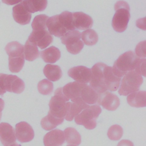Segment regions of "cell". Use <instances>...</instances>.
<instances>
[{
    "label": "cell",
    "instance_id": "obj_1",
    "mask_svg": "<svg viewBox=\"0 0 146 146\" xmlns=\"http://www.w3.org/2000/svg\"><path fill=\"white\" fill-rule=\"evenodd\" d=\"M92 76L90 86L97 93L102 94L108 90L116 91L120 84L121 79L116 76L112 67L103 63H97L91 69Z\"/></svg>",
    "mask_w": 146,
    "mask_h": 146
},
{
    "label": "cell",
    "instance_id": "obj_2",
    "mask_svg": "<svg viewBox=\"0 0 146 146\" xmlns=\"http://www.w3.org/2000/svg\"><path fill=\"white\" fill-rule=\"evenodd\" d=\"M46 26L51 35L61 37L67 32L75 30L72 23V13L65 11L59 15L49 17Z\"/></svg>",
    "mask_w": 146,
    "mask_h": 146
},
{
    "label": "cell",
    "instance_id": "obj_3",
    "mask_svg": "<svg viewBox=\"0 0 146 146\" xmlns=\"http://www.w3.org/2000/svg\"><path fill=\"white\" fill-rule=\"evenodd\" d=\"M140 59L133 51H127L114 62L112 71L116 76L121 78L128 72L135 70Z\"/></svg>",
    "mask_w": 146,
    "mask_h": 146
},
{
    "label": "cell",
    "instance_id": "obj_4",
    "mask_svg": "<svg viewBox=\"0 0 146 146\" xmlns=\"http://www.w3.org/2000/svg\"><path fill=\"white\" fill-rule=\"evenodd\" d=\"M115 13L112 21V26L116 32L124 31L130 18L129 6L124 1H119L115 4Z\"/></svg>",
    "mask_w": 146,
    "mask_h": 146
},
{
    "label": "cell",
    "instance_id": "obj_5",
    "mask_svg": "<svg viewBox=\"0 0 146 146\" xmlns=\"http://www.w3.org/2000/svg\"><path fill=\"white\" fill-rule=\"evenodd\" d=\"M101 112L102 109L99 105L90 106L75 117V122L87 129H93L96 126V120Z\"/></svg>",
    "mask_w": 146,
    "mask_h": 146
},
{
    "label": "cell",
    "instance_id": "obj_6",
    "mask_svg": "<svg viewBox=\"0 0 146 146\" xmlns=\"http://www.w3.org/2000/svg\"><path fill=\"white\" fill-rule=\"evenodd\" d=\"M143 82L141 75L135 71L127 73L120 81V86L118 93L120 95L127 96L129 94L139 91Z\"/></svg>",
    "mask_w": 146,
    "mask_h": 146
},
{
    "label": "cell",
    "instance_id": "obj_7",
    "mask_svg": "<svg viewBox=\"0 0 146 146\" xmlns=\"http://www.w3.org/2000/svg\"><path fill=\"white\" fill-rule=\"evenodd\" d=\"M66 102L67 100L62 92V87L57 88L55 91L54 96L49 102L50 110L48 113L57 119H64L66 112Z\"/></svg>",
    "mask_w": 146,
    "mask_h": 146
},
{
    "label": "cell",
    "instance_id": "obj_8",
    "mask_svg": "<svg viewBox=\"0 0 146 146\" xmlns=\"http://www.w3.org/2000/svg\"><path fill=\"white\" fill-rule=\"evenodd\" d=\"M60 40L66 45L67 51L73 55L79 53L84 47V43L81 40V33L78 30L67 32L60 37Z\"/></svg>",
    "mask_w": 146,
    "mask_h": 146
},
{
    "label": "cell",
    "instance_id": "obj_9",
    "mask_svg": "<svg viewBox=\"0 0 146 146\" xmlns=\"http://www.w3.org/2000/svg\"><path fill=\"white\" fill-rule=\"evenodd\" d=\"M0 87L5 92L21 94L24 91L25 84L16 75L0 74Z\"/></svg>",
    "mask_w": 146,
    "mask_h": 146
},
{
    "label": "cell",
    "instance_id": "obj_10",
    "mask_svg": "<svg viewBox=\"0 0 146 146\" xmlns=\"http://www.w3.org/2000/svg\"><path fill=\"white\" fill-rule=\"evenodd\" d=\"M85 84L77 82H70L62 87V92L67 102L84 103L80 98L82 88Z\"/></svg>",
    "mask_w": 146,
    "mask_h": 146
},
{
    "label": "cell",
    "instance_id": "obj_11",
    "mask_svg": "<svg viewBox=\"0 0 146 146\" xmlns=\"http://www.w3.org/2000/svg\"><path fill=\"white\" fill-rule=\"evenodd\" d=\"M28 40L38 46L40 49H44L52 42L53 37L47 29L33 30L29 36Z\"/></svg>",
    "mask_w": 146,
    "mask_h": 146
},
{
    "label": "cell",
    "instance_id": "obj_12",
    "mask_svg": "<svg viewBox=\"0 0 146 146\" xmlns=\"http://www.w3.org/2000/svg\"><path fill=\"white\" fill-rule=\"evenodd\" d=\"M68 75L76 82L84 84L88 83L92 76L91 69L83 66L71 68L68 71Z\"/></svg>",
    "mask_w": 146,
    "mask_h": 146
},
{
    "label": "cell",
    "instance_id": "obj_13",
    "mask_svg": "<svg viewBox=\"0 0 146 146\" xmlns=\"http://www.w3.org/2000/svg\"><path fill=\"white\" fill-rule=\"evenodd\" d=\"M15 136L21 143L31 141L34 137V131L32 127L26 121H21L15 125Z\"/></svg>",
    "mask_w": 146,
    "mask_h": 146
},
{
    "label": "cell",
    "instance_id": "obj_14",
    "mask_svg": "<svg viewBox=\"0 0 146 146\" xmlns=\"http://www.w3.org/2000/svg\"><path fill=\"white\" fill-rule=\"evenodd\" d=\"M97 103L108 111L116 110L120 105V100L115 94L106 91L99 94Z\"/></svg>",
    "mask_w": 146,
    "mask_h": 146
},
{
    "label": "cell",
    "instance_id": "obj_15",
    "mask_svg": "<svg viewBox=\"0 0 146 146\" xmlns=\"http://www.w3.org/2000/svg\"><path fill=\"white\" fill-rule=\"evenodd\" d=\"M0 141L3 146H10L15 143V133L13 127L7 123L0 124Z\"/></svg>",
    "mask_w": 146,
    "mask_h": 146
},
{
    "label": "cell",
    "instance_id": "obj_16",
    "mask_svg": "<svg viewBox=\"0 0 146 146\" xmlns=\"http://www.w3.org/2000/svg\"><path fill=\"white\" fill-rule=\"evenodd\" d=\"M13 17L16 22L25 25L30 23L31 14L26 10L22 1L13 7Z\"/></svg>",
    "mask_w": 146,
    "mask_h": 146
},
{
    "label": "cell",
    "instance_id": "obj_17",
    "mask_svg": "<svg viewBox=\"0 0 146 146\" xmlns=\"http://www.w3.org/2000/svg\"><path fill=\"white\" fill-rule=\"evenodd\" d=\"M72 23L75 29L80 30L88 29L93 25L92 18L83 12L72 13Z\"/></svg>",
    "mask_w": 146,
    "mask_h": 146
},
{
    "label": "cell",
    "instance_id": "obj_18",
    "mask_svg": "<svg viewBox=\"0 0 146 146\" xmlns=\"http://www.w3.org/2000/svg\"><path fill=\"white\" fill-rule=\"evenodd\" d=\"M64 143V132L59 129L50 131L43 137L44 146H62Z\"/></svg>",
    "mask_w": 146,
    "mask_h": 146
},
{
    "label": "cell",
    "instance_id": "obj_19",
    "mask_svg": "<svg viewBox=\"0 0 146 146\" xmlns=\"http://www.w3.org/2000/svg\"><path fill=\"white\" fill-rule=\"evenodd\" d=\"M90 105L86 103L67 102L66 103V112L64 119L67 121H72L83 110L88 107Z\"/></svg>",
    "mask_w": 146,
    "mask_h": 146
},
{
    "label": "cell",
    "instance_id": "obj_20",
    "mask_svg": "<svg viewBox=\"0 0 146 146\" xmlns=\"http://www.w3.org/2000/svg\"><path fill=\"white\" fill-rule=\"evenodd\" d=\"M127 101L128 104L133 107L139 108L146 106V92L137 91L128 95Z\"/></svg>",
    "mask_w": 146,
    "mask_h": 146
},
{
    "label": "cell",
    "instance_id": "obj_21",
    "mask_svg": "<svg viewBox=\"0 0 146 146\" xmlns=\"http://www.w3.org/2000/svg\"><path fill=\"white\" fill-rule=\"evenodd\" d=\"M98 96L99 94L92 88L87 84H84L80 95V98L84 103L88 105L95 104L97 103Z\"/></svg>",
    "mask_w": 146,
    "mask_h": 146
},
{
    "label": "cell",
    "instance_id": "obj_22",
    "mask_svg": "<svg viewBox=\"0 0 146 146\" xmlns=\"http://www.w3.org/2000/svg\"><path fill=\"white\" fill-rule=\"evenodd\" d=\"M40 54L43 61L48 63H54L60 58V51L55 46H51L42 51Z\"/></svg>",
    "mask_w": 146,
    "mask_h": 146
},
{
    "label": "cell",
    "instance_id": "obj_23",
    "mask_svg": "<svg viewBox=\"0 0 146 146\" xmlns=\"http://www.w3.org/2000/svg\"><path fill=\"white\" fill-rule=\"evenodd\" d=\"M45 76L50 81L55 82L59 80L62 76V71L58 65L47 64L43 68Z\"/></svg>",
    "mask_w": 146,
    "mask_h": 146
},
{
    "label": "cell",
    "instance_id": "obj_24",
    "mask_svg": "<svg viewBox=\"0 0 146 146\" xmlns=\"http://www.w3.org/2000/svg\"><path fill=\"white\" fill-rule=\"evenodd\" d=\"M26 10L30 13L42 11L47 6V0H22Z\"/></svg>",
    "mask_w": 146,
    "mask_h": 146
},
{
    "label": "cell",
    "instance_id": "obj_25",
    "mask_svg": "<svg viewBox=\"0 0 146 146\" xmlns=\"http://www.w3.org/2000/svg\"><path fill=\"white\" fill-rule=\"evenodd\" d=\"M23 47L25 59L28 61H33L39 56V51L37 46L28 39L26 40Z\"/></svg>",
    "mask_w": 146,
    "mask_h": 146
},
{
    "label": "cell",
    "instance_id": "obj_26",
    "mask_svg": "<svg viewBox=\"0 0 146 146\" xmlns=\"http://www.w3.org/2000/svg\"><path fill=\"white\" fill-rule=\"evenodd\" d=\"M5 51L9 57H17L24 55V47L17 41L9 42L5 47Z\"/></svg>",
    "mask_w": 146,
    "mask_h": 146
},
{
    "label": "cell",
    "instance_id": "obj_27",
    "mask_svg": "<svg viewBox=\"0 0 146 146\" xmlns=\"http://www.w3.org/2000/svg\"><path fill=\"white\" fill-rule=\"evenodd\" d=\"M63 132L64 139L67 144L78 145L81 143V136L75 128L68 127L64 129Z\"/></svg>",
    "mask_w": 146,
    "mask_h": 146
},
{
    "label": "cell",
    "instance_id": "obj_28",
    "mask_svg": "<svg viewBox=\"0 0 146 146\" xmlns=\"http://www.w3.org/2000/svg\"><path fill=\"white\" fill-rule=\"evenodd\" d=\"M64 119H57L50 114L43 117L40 121V125L46 131H50L56 128L58 125L61 124Z\"/></svg>",
    "mask_w": 146,
    "mask_h": 146
},
{
    "label": "cell",
    "instance_id": "obj_29",
    "mask_svg": "<svg viewBox=\"0 0 146 146\" xmlns=\"http://www.w3.org/2000/svg\"><path fill=\"white\" fill-rule=\"evenodd\" d=\"M81 38L83 42L87 46H93L98 41V35L96 32L91 29H88L81 33Z\"/></svg>",
    "mask_w": 146,
    "mask_h": 146
},
{
    "label": "cell",
    "instance_id": "obj_30",
    "mask_svg": "<svg viewBox=\"0 0 146 146\" xmlns=\"http://www.w3.org/2000/svg\"><path fill=\"white\" fill-rule=\"evenodd\" d=\"M25 63L24 55L17 57H9V68L13 73L19 72L23 68Z\"/></svg>",
    "mask_w": 146,
    "mask_h": 146
},
{
    "label": "cell",
    "instance_id": "obj_31",
    "mask_svg": "<svg viewBox=\"0 0 146 146\" xmlns=\"http://www.w3.org/2000/svg\"><path fill=\"white\" fill-rule=\"evenodd\" d=\"M49 17L44 14L36 15L31 24L33 30H40L47 29L46 26V22Z\"/></svg>",
    "mask_w": 146,
    "mask_h": 146
},
{
    "label": "cell",
    "instance_id": "obj_32",
    "mask_svg": "<svg viewBox=\"0 0 146 146\" xmlns=\"http://www.w3.org/2000/svg\"><path fill=\"white\" fill-rule=\"evenodd\" d=\"M123 134V129L118 124H114L111 126L107 132L108 138L113 141L120 140Z\"/></svg>",
    "mask_w": 146,
    "mask_h": 146
},
{
    "label": "cell",
    "instance_id": "obj_33",
    "mask_svg": "<svg viewBox=\"0 0 146 146\" xmlns=\"http://www.w3.org/2000/svg\"><path fill=\"white\" fill-rule=\"evenodd\" d=\"M38 90L40 94L43 95H48L53 91V83L47 79H43L38 83Z\"/></svg>",
    "mask_w": 146,
    "mask_h": 146
},
{
    "label": "cell",
    "instance_id": "obj_34",
    "mask_svg": "<svg viewBox=\"0 0 146 146\" xmlns=\"http://www.w3.org/2000/svg\"><path fill=\"white\" fill-rule=\"evenodd\" d=\"M136 55L139 58H145L146 56V42L145 40L139 42L135 48Z\"/></svg>",
    "mask_w": 146,
    "mask_h": 146
},
{
    "label": "cell",
    "instance_id": "obj_35",
    "mask_svg": "<svg viewBox=\"0 0 146 146\" xmlns=\"http://www.w3.org/2000/svg\"><path fill=\"white\" fill-rule=\"evenodd\" d=\"M145 63L146 60L145 58H140L138 65L135 71H136L137 73L141 75L145 76Z\"/></svg>",
    "mask_w": 146,
    "mask_h": 146
},
{
    "label": "cell",
    "instance_id": "obj_36",
    "mask_svg": "<svg viewBox=\"0 0 146 146\" xmlns=\"http://www.w3.org/2000/svg\"><path fill=\"white\" fill-rule=\"evenodd\" d=\"M117 146H133V143L129 140L123 139L118 143Z\"/></svg>",
    "mask_w": 146,
    "mask_h": 146
},
{
    "label": "cell",
    "instance_id": "obj_37",
    "mask_svg": "<svg viewBox=\"0 0 146 146\" xmlns=\"http://www.w3.org/2000/svg\"><path fill=\"white\" fill-rule=\"evenodd\" d=\"M22 0H2V2L8 5H15L20 2H21Z\"/></svg>",
    "mask_w": 146,
    "mask_h": 146
},
{
    "label": "cell",
    "instance_id": "obj_38",
    "mask_svg": "<svg viewBox=\"0 0 146 146\" xmlns=\"http://www.w3.org/2000/svg\"><path fill=\"white\" fill-rule=\"evenodd\" d=\"M4 106H5V103L3 99L0 98V112L2 111V110L4 108Z\"/></svg>",
    "mask_w": 146,
    "mask_h": 146
},
{
    "label": "cell",
    "instance_id": "obj_39",
    "mask_svg": "<svg viewBox=\"0 0 146 146\" xmlns=\"http://www.w3.org/2000/svg\"><path fill=\"white\" fill-rule=\"evenodd\" d=\"M5 92H5V91H3V90L1 88V87H0V95H3Z\"/></svg>",
    "mask_w": 146,
    "mask_h": 146
},
{
    "label": "cell",
    "instance_id": "obj_40",
    "mask_svg": "<svg viewBox=\"0 0 146 146\" xmlns=\"http://www.w3.org/2000/svg\"><path fill=\"white\" fill-rule=\"evenodd\" d=\"M10 146H21V145H19V144H17V143H14V144H11V145H10Z\"/></svg>",
    "mask_w": 146,
    "mask_h": 146
},
{
    "label": "cell",
    "instance_id": "obj_41",
    "mask_svg": "<svg viewBox=\"0 0 146 146\" xmlns=\"http://www.w3.org/2000/svg\"><path fill=\"white\" fill-rule=\"evenodd\" d=\"M67 146H78V145H75L72 144V145H67Z\"/></svg>",
    "mask_w": 146,
    "mask_h": 146
},
{
    "label": "cell",
    "instance_id": "obj_42",
    "mask_svg": "<svg viewBox=\"0 0 146 146\" xmlns=\"http://www.w3.org/2000/svg\"><path fill=\"white\" fill-rule=\"evenodd\" d=\"M1 116H2V113H1V112H0V120H1Z\"/></svg>",
    "mask_w": 146,
    "mask_h": 146
}]
</instances>
